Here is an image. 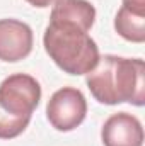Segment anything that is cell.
<instances>
[{"instance_id": "cell-10", "label": "cell", "mask_w": 145, "mask_h": 146, "mask_svg": "<svg viewBox=\"0 0 145 146\" xmlns=\"http://www.w3.org/2000/svg\"><path fill=\"white\" fill-rule=\"evenodd\" d=\"M123 5H130V7H137V9H145V0H121Z\"/></svg>"}, {"instance_id": "cell-9", "label": "cell", "mask_w": 145, "mask_h": 146, "mask_svg": "<svg viewBox=\"0 0 145 146\" xmlns=\"http://www.w3.org/2000/svg\"><path fill=\"white\" fill-rule=\"evenodd\" d=\"M26 2L33 7H38V9H46L50 5H55L58 0H26Z\"/></svg>"}, {"instance_id": "cell-2", "label": "cell", "mask_w": 145, "mask_h": 146, "mask_svg": "<svg viewBox=\"0 0 145 146\" xmlns=\"http://www.w3.org/2000/svg\"><path fill=\"white\" fill-rule=\"evenodd\" d=\"M43 46L53 63L68 75H87L99 61V48L89 31L75 22L50 19Z\"/></svg>"}, {"instance_id": "cell-1", "label": "cell", "mask_w": 145, "mask_h": 146, "mask_svg": "<svg viewBox=\"0 0 145 146\" xmlns=\"http://www.w3.org/2000/svg\"><path fill=\"white\" fill-rule=\"evenodd\" d=\"M85 83L99 104H145V63L140 58L99 56L97 65L85 75Z\"/></svg>"}, {"instance_id": "cell-5", "label": "cell", "mask_w": 145, "mask_h": 146, "mask_svg": "<svg viewBox=\"0 0 145 146\" xmlns=\"http://www.w3.org/2000/svg\"><path fill=\"white\" fill-rule=\"evenodd\" d=\"M34 36L29 24L19 19H0V61L17 63L33 51Z\"/></svg>"}, {"instance_id": "cell-4", "label": "cell", "mask_w": 145, "mask_h": 146, "mask_svg": "<svg viewBox=\"0 0 145 146\" xmlns=\"http://www.w3.org/2000/svg\"><path fill=\"white\" fill-rule=\"evenodd\" d=\"M87 115V100L75 87L58 88L46 104V119L60 133L77 129Z\"/></svg>"}, {"instance_id": "cell-3", "label": "cell", "mask_w": 145, "mask_h": 146, "mask_svg": "<svg viewBox=\"0 0 145 146\" xmlns=\"http://www.w3.org/2000/svg\"><path fill=\"white\" fill-rule=\"evenodd\" d=\"M41 100V85L28 73L9 75L0 83V139L21 136Z\"/></svg>"}, {"instance_id": "cell-8", "label": "cell", "mask_w": 145, "mask_h": 146, "mask_svg": "<svg viewBox=\"0 0 145 146\" xmlns=\"http://www.w3.org/2000/svg\"><path fill=\"white\" fill-rule=\"evenodd\" d=\"M114 29L125 41L142 44L145 41V9L121 5L114 17Z\"/></svg>"}, {"instance_id": "cell-6", "label": "cell", "mask_w": 145, "mask_h": 146, "mask_svg": "<svg viewBox=\"0 0 145 146\" xmlns=\"http://www.w3.org/2000/svg\"><path fill=\"white\" fill-rule=\"evenodd\" d=\"M101 141L104 146H144L142 122L130 112H116L103 124Z\"/></svg>"}, {"instance_id": "cell-7", "label": "cell", "mask_w": 145, "mask_h": 146, "mask_svg": "<svg viewBox=\"0 0 145 146\" xmlns=\"http://www.w3.org/2000/svg\"><path fill=\"white\" fill-rule=\"evenodd\" d=\"M50 19L75 22L91 31L96 22V7L89 0H58L51 9Z\"/></svg>"}]
</instances>
